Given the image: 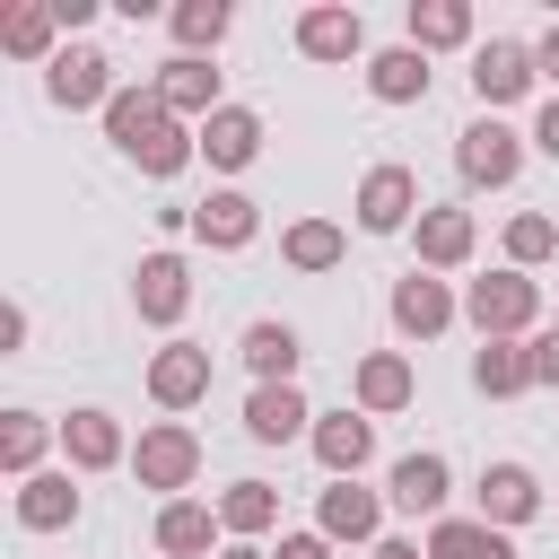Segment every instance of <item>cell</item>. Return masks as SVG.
I'll use <instances>...</instances> for the list:
<instances>
[{
  "label": "cell",
  "instance_id": "74e56055",
  "mask_svg": "<svg viewBox=\"0 0 559 559\" xmlns=\"http://www.w3.org/2000/svg\"><path fill=\"white\" fill-rule=\"evenodd\" d=\"M533 148H542V157H559V96L533 114Z\"/></svg>",
  "mask_w": 559,
  "mask_h": 559
},
{
  "label": "cell",
  "instance_id": "d4e9b609",
  "mask_svg": "<svg viewBox=\"0 0 559 559\" xmlns=\"http://www.w3.org/2000/svg\"><path fill=\"white\" fill-rule=\"evenodd\" d=\"M210 533H227V524H218V507L166 498V515H157V550H166V559H192V550H210Z\"/></svg>",
  "mask_w": 559,
  "mask_h": 559
},
{
  "label": "cell",
  "instance_id": "4fadbf2b",
  "mask_svg": "<svg viewBox=\"0 0 559 559\" xmlns=\"http://www.w3.org/2000/svg\"><path fill=\"white\" fill-rule=\"evenodd\" d=\"M533 507H542V480H533L524 463H489V472H480V524L507 533V524H524Z\"/></svg>",
  "mask_w": 559,
  "mask_h": 559
},
{
  "label": "cell",
  "instance_id": "1f68e13d",
  "mask_svg": "<svg viewBox=\"0 0 559 559\" xmlns=\"http://www.w3.org/2000/svg\"><path fill=\"white\" fill-rule=\"evenodd\" d=\"M166 26H175V44L201 61V52H218V35H227V0H175Z\"/></svg>",
  "mask_w": 559,
  "mask_h": 559
},
{
  "label": "cell",
  "instance_id": "484cf974",
  "mask_svg": "<svg viewBox=\"0 0 559 559\" xmlns=\"http://www.w3.org/2000/svg\"><path fill=\"white\" fill-rule=\"evenodd\" d=\"M297 358H306V349H297V332H288V323H245V367H253L262 384H288V376H297Z\"/></svg>",
  "mask_w": 559,
  "mask_h": 559
},
{
  "label": "cell",
  "instance_id": "277c9868",
  "mask_svg": "<svg viewBox=\"0 0 559 559\" xmlns=\"http://www.w3.org/2000/svg\"><path fill=\"white\" fill-rule=\"evenodd\" d=\"M454 166H463V183H515V166H524V148H515V131L498 122V114H480V122H463L454 131Z\"/></svg>",
  "mask_w": 559,
  "mask_h": 559
},
{
  "label": "cell",
  "instance_id": "8992f818",
  "mask_svg": "<svg viewBox=\"0 0 559 559\" xmlns=\"http://www.w3.org/2000/svg\"><path fill=\"white\" fill-rule=\"evenodd\" d=\"M114 61L96 52V44H70V52H52V105H70V114H87V105H114V79H105Z\"/></svg>",
  "mask_w": 559,
  "mask_h": 559
},
{
  "label": "cell",
  "instance_id": "2e32d148",
  "mask_svg": "<svg viewBox=\"0 0 559 559\" xmlns=\"http://www.w3.org/2000/svg\"><path fill=\"white\" fill-rule=\"evenodd\" d=\"M306 419H314V411H306L297 384H253V402H245V437H262V445H288Z\"/></svg>",
  "mask_w": 559,
  "mask_h": 559
},
{
  "label": "cell",
  "instance_id": "ab89813d",
  "mask_svg": "<svg viewBox=\"0 0 559 559\" xmlns=\"http://www.w3.org/2000/svg\"><path fill=\"white\" fill-rule=\"evenodd\" d=\"M376 559H428L419 542H376Z\"/></svg>",
  "mask_w": 559,
  "mask_h": 559
},
{
  "label": "cell",
  "instance_id": "5b68a950",
  "mask_svg": "<svg viewBox=\"0 0 559 559\" xmlns=\"http://www.w3.org/2000/svg\"><path fill=\"white\" fill-rule=\"evenodd\" d=\"M411 210H419V175H411V166H367V183H358V227H367V236H393V227H411Z\"/></svg>",
  "mask_w": 559,
  "mask_h": 559
},
{
  "label": "cell",
  "instance_id": "f1b7e54d",
  "mask_svg": "<svg viewBox=\"0 0 559 559\" xmlns=\"http://www.w3.org/2000/svg\"><path fill=\"white\" fill-rule=\"evenodd\" d=\"M411 44H419V52L472 44V9H463V0H411Z\"/></svg>",
  "mask_w": 559,
  "mask_h": 559
},
{
  "label": "cell",
  "instance_id": "d6986e66",
  "mask_svg": "<svg viewBox=\"0 0 559 559\" xmlns=\"http://www.w3.org/2000/svg\"><path fill=\"white\" fill-rule=\"evenodd\" d=\"M253 201L245 192H210V201H192V236L201 245H218V253H236V245H253Z\"/></svg>",
  "mask_w": 559,
  "mask_h": 559
},
{
  "label": "cell",
  "instance_id": "603a6c76",
  "mask_svg": "<svg viewBox=\"0 0 559 559\" xmlns=\"http://www.w3.org/2000/svg\"><path fill=\"white\" fill-rule=\"evenodd\" d=\"M472 262V210H419V271Z\"/></svg>",
  "mask_w": 559,
  "mask_h": 559
},
{
  "label": "cell",
  "instance_id": "4316f807",
  "mask_svg": "<svg viewBox=\"0 0 559 559\" xmlns=\"http://www.w3.org/2000/svg\"><path fill=\"white\" fill-rule=\"evenodd\" d=\"M402 402H411V358L402 349L358 358V411H402Z\"/></svg>",
  "mask_w": 559,
  "mask_h": 559
},
{
  "label": "cell",
  "instance_id": "ba28073f",
  "mask_svg": "<svg viewBox=\"0 0 559 559\" xmlns=\"http://www.w3.org/2000/svg\"><path fill=\"white\" fill-rule=\"evenodd\" d=\"M148 393H157L166 411H192V402L210 393V349H192V341H166V349L148 358Z\"/></svg>",
  "mask_w": 559,
  "mask_h": 559
},
{
  "label": "cell",
  "instance_id": "e0dca14e",
  "mask_svg": "<svg viewBox=\"0 0 559 559\" xmlns=\"http://www.w3.org/2000/svg\"><path fill=\"white\" fill-rule=\"evenodd\" d=\"M17 524H26V533H61V524H79V489H70V472H35V480H17Z\"/></svg>",
  "mask_w": 559,
  "mask_h": 559
},
{
  "label": "cell",
  "instance_id": "f546056e",
  "mask_svg": "<svg viewBox=\"0 0 559 559\" xmlns=\"http://www.w3.org/2000/svg\"><path fill=\"white\" fill-rule=\"evenodd\" d=\"M472 384H480L489 402H507V393H524V384H533V358H524L515 341H480V358H472Z\"/></svg>",
  "mask_w": 559,
  "mask_h": 559
},
{
  "label": "cell",
  "instance_id": "4dcf8cb0",
  "mask_svg": "<svg viewBox=\"0 0 559 559\" xmlns=\"http://www.w3.org/2000/svg\"><path fill=\"white\" fill-rule=\"evenodd\" d=\"M52 26H61L52 0H17V9L0 17V44H9L17 61H44V52H52Z\"/></svg>",
  "mask_w": 559,
  "mask_h": 559
},
{
  "label": "cell",
  "instance_id": "7c38bea8",
  "mask_svg": "<svg viewBox=\"0 0 559 559\" xmlns=\"http://www.w3.org/2000/svg\"><path fill=\"white\" fill-rule=\"evenodd\" d=\"M61 454H70V472L122 463V419H114V411H70V419H61Z\"/></svg>",
  "mask_w": 559,
  "mask_h": 559
},
{
  "label": "cell",
  "instance_id": "7a4b0ae2",
  "mask_svg": "<svg viewBox=\"0 0 559 559\" xmlns=\"http://www.w3.org/2000/svg\"><path fill=\"white\" fill-rule=\"evenodd\" d=\"M463 314L480 323V341H515V332L542 314V288H533L524 271H489V280L463 288Z\"/></svg>",
  "mask_w": 559,
  "mask_h": 559
},
{
  "label": "cell",
  "instance_id": "ac0fdd59",
  "mask_svg": "<svg viewBox=\"0 0 559 559\" xmlns=\"http://www.w3.org/2000/svg\"><path fill=\"white\" fill-rule=\"evenodd\" d=\"M367 87H376L384 105H419V96H428V52H419V44H384V52L367 61Z\"/></svg>",
  "mask_w": 559,
  "mask_h": 559
},
{
  "label": "cell",
  "instance_id": "5bb4252c",
  "mask_svg": "<svg viewBox=\"0 0 559 559\" xmlns=\"http://www.w3.org/2000/svg\"><path fill=\"white\" fill-rule=\"evenodd\" d=\"M358 44H367L358 9H332V0H323V9H306V17H297V52H306V61H349Z\"/></svg>",
  "mask_w": 559,
  "mask_h": 559
},
{
  "label": "cell",
  "instance_id": "8d00e7d4",
  "mask_svg": "<svg viewBox=\"0 0 559 559\" xmlns=\"http://www.w3.org/2000/svg\"><path fill=\"white\" fill-rule=\"evenodd\" d=\"M271 559H332V542H323V533H280Z\"/></svg>",
  "mask_w": 559,
  "mask_h": 559
},
{
  "label": "cell",
  "instance_id": "cb8c5ba5",
  "mask_svg": "<svg viewBox=\"0 0 559 559\" xmlns=\"http://www.w3.org/2000/svg\"><path fill=\"white\" fill-rule=\"evenodd\" d=\"M393 507L402 515H437L445 507V454H402L393 463Z\"/></svg>",
  "mask_w": 559,
  "mask_h": 559
},
{
  "label": "cell",
  "instance_id": "44dd1931",
  "mask_svg": "<svg viewBox=\"0 0 559 559\" xmlns=\"http://www.w3.org/2000/svg\"><path fill=\"white\" fill-rule=\"evenodd\" d=\"M376 524H384L376 489H358V480H332L323 489V542H376Z\"/></svg>",
  "mask_w": 559,
  "mask_h": 559
},
{
  "label": "cell",
  "instance_id": "52a82bcc",
  "mask_svg": "<svg viewBox=\"0 0 559 559\" xmlns=\"http://www.w3.org/2000/svg\"><path fill=\"white\" fill-rule=\"evenodd\" d=\"M533 79H542V70H533V44H507V35H489V44L472 52V87H480V105H515Z\"/></svg>",
  "mask_w": 559,
  "mask_h": 559
},
{
  "label": "cell",
  "instance_id": "60d3db41",
  "mask_svg": "<svg viewBox=\"0 0 559 559\" xmlns=\"http://www.w3.org/2000/svg\"><path fill=\"white\" fill-rule=\"evenodd\" d=\"M227 559H262V550H253V542H236V550H227Z\"/></svg>",
  "mask_w": 559,
  "mask_h": 559
},
{
  "label": "cell",
  "instance_id": "9c48e42d",
  "mask_svg": "<svg viewBox=\"0 0 559 559\" xmlns=\"http://www.w3.org/2000/svg\"><path fill=\"white\" fill-rule=\"evenodd\" d=\"M367 454H376V428H367L358 411H323V419H314V463H323L332 480H358Z\"/></svg>",
  "mask_w": 559,
  "mask_h": 559
},
{
  "label": "cell",
  "instance_id": "9a60e30c",
  "mask_svg": "<svg viewBox=\"0 0 559 559\" xmlns=\"http://www.w3.org/2000/svg\"><path fill=\"white\" fill-rule=\"evenodd\" d=\"M131 297H140V314H148V323H175V314L192 306V271H183L175 253H148V262H140V280H131Z\"/></svg>",
  "mask_w": 559,
  "mask_h": 559
},
{
  "label": "cell",
  "instance_id": "7402d4cb",
  "mask_svg": "<svg viewBox=\"0 0 559 559\" xmlns=\"http://www.w3.org/2000/svg\"><path fill=\"white\" fill-rule=\"evenodd\" d=\"M428 559H515V542H507L498 524H480V515H437Z\"/></svg>",
  "mask_w": 559,
  "mask_h": 559
},
{
  "label": "cell",
  "instance_id": "8fae6325",
  "mask_svg": "<svg viewBox=\"0 0 559 559\" xmlns=\"http://www.w3.org/2000/svg\"><path fill=\"white\" fill-rule=\"evenodd\" d=\"M201 157H210V166H227V175H236V166H253V157H262V114L218 105V114L201 122Z\"/></svg>",
  "mask_w": 559,
  "mask_h": 559
},
{
  "label": "cell",
  "instance_id": "836d02e7",
  "mask_svg": "<svg viewBox=\"0 0 559 559\" xmlns=\"http://www.w3.org/2000/svg\"><path fill=\"white\" fill-rule=\"evenodd\" d=\"M44 437H52V428H44L35 411H9V428H0V463H9L17 480H35V463H44Z\"/></svg>",
  "mask_w": 559,
  "mask_h": 559
},
{
  "label": "cell",
  "instance_id": "6da1fadb",
  "mask_svg": "<svg viewBox=\"0 0 559 559\" xmlns=\"http://www.w3.org/2000/svg\"><path fill=\"white\" fill-rule=\"evenodd\" d=\"M105 140H114L140 175H157V183L183 175V166L201 157V131H183V122L157 105V87H122V96L105 105Z\"/></svg>",
  "mask_w": 559,
  "mask_h": 559
},
{
  "label": "cell",
  "instance_id": "f35d334b",
  "mask_svg": "<svg viewBox=\"0 0 559 559\" xmlns=\"http://www.w3.org/2000/svg\"><path fill=\"white\" fill-rule=\"evenodd\" d=\"M533 70H550V79H559V26H550V35L533 44Z\"/></svg>",
  "mask_w": 559,
  "mask_h": 559
},
{
  "label": "cell",
  "instance_id": "e575fe53",
  "mask_svg": "<svg viewBox=\"0 0 559 559\" xmlns=\"http://www.w3.org/2000/svg\"><path fill=\"white\" fill-rule=\"evenodd\" d=\"M550 253H559V218H542V210L507 218V262H515V271H533V262H550Z\"/></svg>",
  "mask_w": 559,
  "mask_h": 559
},
{
  "label": "cell",
  "instance_id": "30bf717a",
  "mask_svg": "<svg viewBox=\"0 0 559 559\" xmlns=\"http://www.w3.org/2000/svg\"><path fill=\"white\" fill-rule=\"evenodd\" d=\"M157 105H166L175 122H183V114H201V122H210V114H218V70H210V61H192V52H175V61L157 70Z\"/></svg>",
  "mask_w": 559,
  "mask_h": 559
},
{
  "label": "cell",
  "instance_id": "83f0119b",
  "mask_svg": "<svg viewBox=\"0 0 559 559\" xmlns=\"http://www.w3.org/2000/svg\"><path fill=\"white\" fill-rule=\"evenodd\" d=\"M218 524H227L236 542H253V533H271V524H280V489H271V480H236V489L218 498Z\"/></svg>",
  "mask_w": 559,
  "mask_h": 559
},
{
  "label": "cell",
  "instance_id": "ffe728a7",
  "mask_svg": "<svg viewBox=\"0 0 559 559\" xmlns=\"http://www.w3.org/2000/svg\"><path fill=\"white\" fill-rule=\"evenodd\" d=\"M393 323H402L411 341H428V332H445V323H454V297H445V280H428V271H411V280L393 288Z\"/></svg>",
  "mask_w": 559,
  "mask_h": 559
},
{
  "label": "cell",
  "instance_id": "d590c367",
  "mask_svg": "<svg viewBox=\"0 0 559 559\" xmlns=\"http://www.w3.org/2000/svg\"><path fill=\"white\" fill-rule=\"evenodd\" d=\"M524 358H533V384H559V323H550V332H533V341H524Z\"/></svg>",
  "mask_w": 559,
  "mask_h": 559
},
{
  "label": "cell",
  "instance_id": "d6a6232c",
  "mask_svg": "<svg viewBox=\"0 0 559 559\" xmlns=\"http://www.w3.org/2000/svg\"><path fill=\"white\" fill-rule=\"evenodd\" d=\"M280 253H288L297 271H332V262H341V227H332V218H297V227L280 236Z\"/></svg>",
  "mask_w": 559,
  "mask_h": 559
},
{
  "label": "cell",
  "instance_id": "3957f363",
  "mask_svg": "<svg viewBox=\"0 0 559 559\" xmlns=\"http://www.w3.org/2000/svg\"><path fill=\"white\" fill-rule=\"evenodd\" d=\"M131 472H140V489H192V472H201V437L175 428V419H157V428H140Z\"/></svg>",
  "mask_w": 559,
  "mask_h": 559
}]
</instances>
